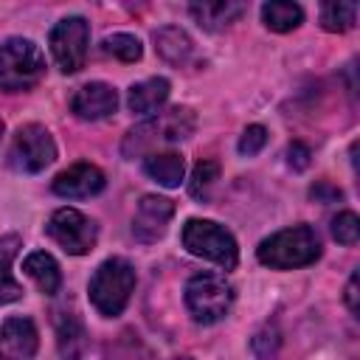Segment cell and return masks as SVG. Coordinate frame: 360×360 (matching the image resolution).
<instances>
[{"instance_id": "cell-1", "label": "cell", "mask_w": 360, "mask_h": 360, "mask_svg": "<svg viewBox=\"0 0 360 360\" xmlns=\"http://www.w3.org/2000/svg\"><path fill=\"white\" fill-rule=\"evenodd\" d=\"M197 127V118L188 107H172V110H160L155 115H149L143 124L132 127L121 143L124 158H146L155 155V149L169 146V143H180L186 138H191Z\"/></svg>"}, {"instance_id": "cell-2", "label": "cell", "mask_w": 360, "mask_h": 360, "mask_svg": "<svg viewBox=\"0 0 360 360\" xmlns=\"http://www.w3.org/2000/svg\"><path fill=\"white\" fill-rule=\"evenodd\" d=\"M321 256V239L312 225H292L259 242L256 259L270 270L307 267Z\"/></svg>"}, {"instance_id": "cell-3", "label": "cell", "mask_w": 360, "mask_h": 360, "mask_svg": "<svg viewBox=\"0 0 360 360\" xmlns=\"http://www.w3.org/2000/svg\"><path fill=\"white\" fill-rule=\"evenodd\" d=\"M132 290H135V267L118 256L101 262L90 278V301L104 318L121 315Z\"/></svg>"}, {"instance_id": "cell-4", "label": "cell", "mask_w": 360, "mask_h": 360, "mask_svg": "<svg viewBox=\"0 0 360 360\" xmlns=\"http://www.w3.org/2000/svg\"><path fill=\"white\" fill-rule=\"evenodd\" d=\"M42 76H45V56L31 39L11 37L0 45V90L3 93L31 90Z\"/></svg>"}, {"instance_id": "cell-5", "label": "cell", "mask_w": 360, "mask_h": 360, "mask_svg": "<svg viewBox=\"0 0 360 360\" xmlns=\"http://www.w3.org/2000/svg\"><path fill=\"white\" fill-rule=\"evenodd\" d=\"M183 248L200 259H208L214 264H219L222 270H233L239 262V248L236 239L231 236V231H225L219 222L211 219H188L183 225Z\"/></svg>"}, {"instance_id": "cell-6", "label": "cell", "mask_w": 360, "mask_h": 360, "mask_svg": "<svg viewBox=\"0 0 360 360\" xmlns=\"http://www.w3.org/2000/svg\"><path fill=\"white\" fill-rule=\"evenodd\" d=\"M233 304V287L222 273H197L186 284V307L197 323H217Z\"/></svg>"}, {"instance_id": "cell-7", "label": "cell", "mask_w": 360, "mask_h": 360, "mask_svg": "<svg viewBox=\"0 0 360 360\" xmlns=\"http://www.w3.org/2000/svg\"><path fill=\"white\" fill-rule=\"evenodd\" d=\"M53 158H56V143L42 124H25L17 129L8 149V166L14 172L37 174L45 166H51Z\"/></svg>"}, {"instance_id": "cell-8", "label": "cell", "mask_w": 360, "mask_h": 360, "mask_svg": "<svg viewBox=\"0 0 360 360\" xmlns=\"http://www.w3.org/2000/svg\"><path fill=\"white\" fill-rule=\"evenodd\" d=\"M51 53L62 73H76L84 68L87 45H90V25L84 17H65L51 28Z\"/></svg>"}, {"instance_id": "cell-9", "label": "cell", "mask_w": 360, "mask_h": 360, "mask_svg": "<svg viewBox=\"0 0 360 360\" xmlns=\"http://www.w3.org/2000/svg\"><path fill=\"white\" fill-rule=\"evenodd\" d=\"M48 236L70 256H84L93 250L98 228L93 219H87L82 211L76 208H56L45 225Z\"/></svg>"}, {"instance_id": "cell-10", "label": "cell", "mask_w": 360, "mask_h": 360, "mask_svg": "<svg viewBox=\"0 0 360 360\" xmlns=\"http://www.w3.org/2000/svg\"><path fill=\"white\" fill-rule=\"evenodd\" d=\"M172 217H174V202L169 197L146 194V197H141L138 211L132 217V236L138 242H143V245L158 242L166 233Z\"/></svg>"}, {"instance_id": "cell-11", "label": "cell", "mask_w": 360, "mask_h": 360, "mask_svg": "<svg viewBox=\"0 0 360 360\" xmlns=\"http://www.w3.org/2000/svg\"><path fill=\"white\" fill-rule=\"evenodd\" d=\"M104 172L93 163H73L70 169L59 172L51 183L53 194L59 197H68V200H84V197H93L104 188Z\"/></svg>"}, {"instance_id": "cell-12", "label": "cell", "mask_w": 360, "mask_h": 360, "mask_svg": "<svg viewBox=\"0 0 360 360\" xmlns=\"http://www.w3.org/2000/svg\"><path fill=\"white\" fill-rule=\"evenodd\" d=\"M70 110L82 121H101L118 110V93L104 82H90L73 93Z\"/></svg>"}, {"instance_id": "cell-13", "label": "cell", "mask_w": 360, "mask_h": 360, "mask_svg": "<svg viewBox=\"0 0 360 360\" xmlns=\"http://www.w3.org/2000/svg\"><path fill=\"white\" fill-rule=\"evenodd\" d=\"M37 326L31 318H6L0 326V354L6 360H31L37 354Z\"/></svg>"}, {"instance_id": "cell-14", "label": "cell", "mask_w": 360, "mask_h": 360, "mask_svg": "<svg viewBox=\"0 0 360 360\" xmlns=\"http://www.w3.org/2000/svg\"><path fill=\"white\" fill-rule=\"evenodd\" d=\"M152 39H155V51H158L169 65H174V68H186V65L194 59V42H191V37H188L183 28H177V25H163V28H158V31L152 34Z\"/></svg>"}, {"instance_id": "cell-15", "label": "cell", "mask_w": 360, "mask_h": 360, "mask_svg": "<svg viewBox=\"0 0 360 360\" xmlns=\"http://www.w3.org/2000/svg\"><path fill=\"white\" fill-rule=\"evenodd\" d=\"M169 90H172L169 79H163V76H152V79L138 82V84L129 87V93H127V104H129V110H132L135 115H155V112L166 104Z\"/></svg>"}, {"instance_id": "cell-16", "label": "cell", "mask_w": 360, "mask_h": 360, "mask_svg": "<svg viewBox=\"0 0 360 360\" xmlns=\"http://www.w3.org/2000/svg\"><path fill=\"white\" fill-rule=\"evenodd\" d=\"M56 349L62 360H84L87 354V332L73 312H59L56 318Z\"/></svg>"}, {"instance_id": "cell-17", "label": "cell", "mask_w": 360, "mask_h": 360, "mask_svg": "<svg viewBox=\"0 0 360 360\" xmlns=\"http://www.w3.org/2000/svg\"><path fill=\"white\" fill-rule=\"evenodd\" d=\"M188 14L197 20V25H202L205 31H222L228 28L236 17L245 14V3H233V0H217V3H191Z\"/></svg>"}, {"instance_id": "cell-18", "label": "cell", "mask_w": 360, "mask_h": 360, "mask_svg": "<svg viewBox=\"0 0 360 360\" xmlns=\"http://www.w3.org/2000/svg\"><path fill=\"white\" fill-rule=\"evenodd\" d=\"M22 270H25V276L39 287V292H45V295L59 292V287H62V273H59V264H56V259H53L51 253H45V250L28 253L25 262H22Z\"/></svg>"}, {"instance_id": "cell-19", "label": "cell", "mask_w": 360, "mask_h": 360, "mask_svg": "<svg viewBox=\"0 0 360 360\" xmlns=\"http://www.w3.org/2000/svg\"><path fill=\"white\" fill-rule=\"evenodd\" d=\"M143 172H146L155 183H160V186H166V188H174V186L183 183L186 160H183V155H177V152H155V155H146V158H143Z\"/></svg>"}, {"instance_id": "cell-20", "label": "cell", "mask_w": 360, "mask_h": 360, "mask_svg": "<svg viewBox=\"0 0 360 360\" xmlns=\"http://www.w3.org/2000/svg\"><path fill=\"white\" fill-rule=\"evenodd\" d=\"M20 239L17 236H3L0 239V307L11 304L22 295V284L11 276V259L17 256Z\"/></svg>"}, {"instance_id": "cell-21", "label": "cell", "mask_w": 360, "mask_h": 360, "mask_svg": "<svg viewBox=\"0 0 360 360\" xmlns=\"http://www.w3.org/2000/svg\"><path fill=\"white\" fill-rule=\"evenodd\" d=\"M262 20H264V25H267L270 31L284 34V31H292V28H298V25H301L304 11H301V6H298V3L273 0V3H264V6H262Z\"/></svg>"}, {"instance_id": "cell-22", "label": "cell", "mask_w": 360, "mask_h": 360, "mask_svg": "<svg viewBox=\"0 0 360 360\" xmlns=\"http://www.w3.org/2000/svg\"><path fill=\"white\" fill-rule=\"evenodd\" d=\"M357 17V3H323L321 6V25L326 31L343 34L354 25Z\"/></svg>"}, {"instance_id": "cell-23", "label": "cell", "mask_w": 360, "mask_h": 360, "mask_svg": "<svg viewBox=\"0 0 360 360\" xmlns=\"http://www.w3.org/2000/svg\"><path fill=\"white\" fill-rule=\"evenodd\" d=\"M101 51L115 56V59H121V62H138L141 53H143L141 39L132 37V34H110V37H104Z\"/></svg>"}, {"instance_id": "cell-24", "label": "cell", "mask_w": 360, "mask_h": 360, "mask_svg": "<svg viewBox=\"0 0 360 360\" xmlns=\"http://www.w3.org/2000/svg\"><path fill=\"white\" fill-rule=\"evenodd\" d=\"M219 180V163L217 160H200L191 172V180H188V194L194 200H205L211 186Z\"/></svg>"}, {"instance_id": "cell-25", "label": "cell", "mask_w": 360, "mask_h": 360, "mask_svg": "<svg viewBox=\"0 0 360 360\" xmlns=\"http://www.w3.org/2000/svg\"><path fill=\"white\" fill-rule=\"evenodd\" d=\"M332 236L340 245H354L357 236H360V219H357V214L354 211H340L332 219Z\"/></svg>"}, {"instance_id": "cell-26", "label": "cell", "mask_w": 360, "mask_h": 360, "mask_svg": "<svg viewBox=\"0 0 360 360\" xmlns=\"http://www.w3.org/2000/svg\"><path fill=\"white\" fill-rule=\"evenodd\" d=\"M264 143H267V129H264L262 124H250V127L242 132V138H239V152L250 158V155L262 152Z\"/></svg>"}, {"instance_id": "cell-27", "label": "cell", "mask_w": 360, "mask_h": 360, "mask_svg": "<svg viewBox=\"0 0 360 360\" xmlns=\"http://www.w3.org/2000/svg\"><path fill=\"white\" fill-rule=\"evenodd\" d=\"M309 146H304L301 141H292L290 146H287V163H290V169H295V172H304L307 166H309Z\"/></svg>"}, {"instance_id": "cell-28", "label": "cell", "mask_w": 360, "mask_h": 360, "mask_svg": "<svg viewBox=\"0 0 360 360\" xmlns=\"http://www.w3.org/2000/svg\"><path fill=\"white\" fill-rule=\"evenodd\" d=\"M312 197L315 200H323V202H332V200H340L343 197V191L338 188V186H329V183H318V186H312Z\"/></svg>"}, {"instance_id": "cell-29", "label": "cell", "mask_w": 360, "mask_h": 360, "mask_svg": "<svg viewBox=\"0 0 360 360\" xmlns=\"http://www.w3.org/2000/svg\"><path fill=\"white\" fill-rule=\"evenodd\" d=\"M346 304L352 312H357V273H352V278L346 284Z\"/></svg>"}, {"instance_id": "cell-30", "label": "cell", "mask_w": 360, "mask_h": 360, "mask_svg": "<svg viewBox=\"0 0 360 360\" xmlns=\"http://www.w3.org/2000/svg\"><path fill=\"white\" fill-rule=\"evenodd\" d=\"M172 360H191V357H172Z\"/></svg>"}, {"instance_id": "cell-31", "label": "cell", "mask_w": 360, "mask_h": 360, "mask_svg": "<svg viewBox=\"0 0 360 360\" xmlns=\"http://www.w3.org/2000/svg\"><path fill=\"white\" fill-rule=\"evenodd\" d=\"M0 135H3V121H0Z\"/></svg>"}, {"instance_id": "cell-32", "label": "cell", "mask_w": 360, "mask_h": 360, "mask_svg": "<svg viewBox=\"0 0 360 360\" xmlns=\"http://www.w3.org/2000/svg\"><path fill=\"white\" fill-rule=\"evenodd\" d=\"M0 360H6V357H3V354H0Z\"/></svg>"}]
</instances>
